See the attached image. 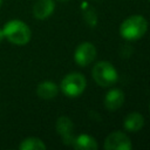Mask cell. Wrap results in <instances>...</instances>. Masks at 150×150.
Instances as JSON below:
<instances>
[{
    "label": "cell",
    "instance_id": "1",
    "mask_svg": "<svg viewBox=\"0 0 150 150\" xmlns=\"http://www.w3.org/2000/svg\"><path fill=\"white\" fill-rule=\"evenodd\" d=\"M148 30V21L143 15H131L120 25V35L128 41H136L144 36Z\"/></svg>",
    "mask_w": 150,
    "mask_h": 150
},
{
    "label": "cell",
    "instance_id": "2",
    "mask_svg": "<svg viewBox=\"0 0 150 150\" xmlns=\"http://www.w3.org/2000/svg\"><path fill=\"white\" fill-rule=\"evenodd\" d=\"M2 30L5 39L16 46H23L28 43L32 38V32L28 25L18 19H13L6 22L2 27Z\"/></svg>",
    "mask_w": 150,
    "mask_h": 150
},
{
    "label": "cell",
    "instance_id": "3",
    "mask_svg": "<svg viewBox=\"0 0 150 150\" xmlns=\"http://www.w3.org/2000/svg\"><path fill=\"white\" fill-rule=\"evenodd\" d=\"M91 76L100 87H111L118 80V73L112 63L108 61H98L91 69Z\"/></svg>",
    "mask_w": 150,
    "mask_h": 150
},
{
    "label": "cell",
    "instance_id": "4",
    "mask_svg": "<svg viewBox=\"0 0 150 150\" xmlns=\"http://www.w3.org/2000/svg\"><path fill=\"white\" fill-rule=\"evenodd\" d=\"M87 87V80L83 74L73 71L67 74L60 84L61 91L68 97H77L80 96Z\"/></svg>",
    "mask_w": 150,
    "mask_h": 150
},
{
    "label": "cell",
    "instance_id": "5",
    "mask_svg": "<svg viewBox=\"0 0 150 150\" xmlns=\"http://www.w3.org/2000/svg\"><path fill=\"white\" fill-rule=\"evenodd\" d=\"M96 47L91 42H82L80 43L74 52V61L80 67H86L90 64L96 59Z\"/></svg>",
    "mask_w": 150,
    "mask_h": 150
},
{
    "label": "cell",
    "instance_id": "6",
    "mask_svg": "<svg viewBox=\"0 0 150 150\" xmlns=\"http://www.w3.org/2000/svg\"><path fill=\"white\" fill-rule=\"evenodd\" d=\"M105 150H130L132 148V143L128 135L122 131H112L110 132L104 141Z\"/></svg>",
    "mask_w": 150,
    "mask_h": 150
},
{
    "label": "cell",
    "instance_id": "7",
    "mask_svg": "<svg viewBox=\"0 0 150 150\" xmlns=\"http://www.w3.org/2000/svg\"><path fill=\"white\" fill-rule=\"evenodd\" d=\"M55 128H56V132L61 136L63 144L71 146V143L74 141V135H73L74 124H73V121L67 116H61V117L57 118Z\"/></svg>",
    "mask_w": 150,
    "mask_h": 150
},
{
    "label": "cell",
    "instance_id": "8",
    "mask_svg": "<svg viewBox=\"0 0 150 150\" xmlns=\"http://www.w3.org/2000/svg\"><path fill=\"white\" fill-rule=\"evenodd\" d=\"M123 102H124V93L118 88L110 89L104 96V107L110 111L120 109L123 105Z\"/></svg>",
    "mask_w": 150,
    "mask_h": 150
},
{
    "label": "cell",
    "instance_id": "9",
    "mask_svg": "<svg viewBox=\"0 0 150 150\" xmlns=\"http://www.w3.org/2000/svg\"><path fill=\"white\" fill-rule=\"evenodd\" d=\"M54 8V0H38L33 6V15L38 20H45L53 14Z\"/></svg>",
    "mask_w": 150,
    "mask_h": 150
},
{
    "label": "cell",
    "instance_id": "10",
    "mask_svg": "<svg viewBox=\"0 0 150 150\" xmlns=\"http://www.w3.org/2000/svg\"><path fill=\"white\" fill-rule=\"evenodd\" d=\"M71 146L76 150H97L98 149L97 141L88 134H80L76 137H74Z\"/></svg>",
    "mask_w": 150,
    "mask_h": 150
},
{
    "label": "cell",
    "instance_id": "11",
    "mask_svg": "<svg viewBox=\"0 0 150 150\" xmlns=\"http://www.w3.org/2000/svg\"><path fill=\"white\" fill-rule=\"evenodd\" d=\"M123 125H124V129L127 131H129V132H137L144 125V117L138 111L129 112L125 116V118H124Z\"/></svg>",
    "mask_w": 150,
    "mask_h": 150
},
{
    "label": "cell",
    "instance_id": "12",
    "mask_svg": "<svg viewBox=\"0 0 150 150\" xmlns=\"http://www.w3.org/2000/svg\"><path fill=\"white\" fill-rule=\"evenodd\" d=\"M59 93V87L53 81H42L36 87V94L43 100L54 98Z\"/></svg>",
    "mask_w": 150,
    "mask_h": 150
},
{
    "label": "cell",
    "instance_id": "13",
    "mask_svg": "<svg viewBox=\"0 0 150 150\" xmlns=\"http://www.w3.org/2000/svg\"><path fill=\"white\" fill-rule=\"evenodd\" d=\"M46 148L43 141L38 137H27L22 139L19 145L20 150H46Z\"/></svg>",
    "mask_w": 150,
    "mask_h": 150
},
{
    "label": "cell",
    "instance_id": "14",
    "mask_svg": "<svg viewBox=\"0 0 150 150\" xmlns=\"http://www.w3.org/2000/svg\"><path fill=\"white\" fill-rule=\"evenodd\" d=\"M4 39H5V35H4V30H2V28H0V42H1Z\"/></svg>",
    "mask_w": 150,
    "mask_h": 150
},
{
    "label": "cell",
    "instance_id": "15",
    "mask_svg": "<svg viewBox=\"0 0 150 150\" xmlns=\"http://www.w3.org/2000/svg\"><path fill=\"white\" fill-rule=\"evenodd\" d=\"M57 1H60V2H67V1H69V0H57Z\"/></svg>",
    "mask_w": 150,
    "mask_h": 150
},
{
    "label": "cell",
    "instance_id": "16",
    "mask_svg": "<svg viewBox=\"0 0 150 150\" xmlns=\"http://www.w3.org/2000/svg\"><path fill=\"white\" fill-rule=\"evenodd\" d=\"M1 5H2V0H0V6H1Z\"/></svg>",
    "mask_w": 150,
    "mask_h": 150
},
{
    "label": "cell",
    "instance_id": "17",
    "mask_svg": "<svg viewBox=\"0 0 150 150\" xmlns=\"http://www.w3.org/2000/svg\"><path fill=\"white\" fill-rule=\"evenodd\" d=\"M149 110H150V103H149Z\"/></svg>",
    "mask_w": 150,
    "mask_h": 150
}]
</instances>
